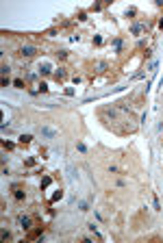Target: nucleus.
Here are the masks:
<instances>
[{
	"mask_svg": "<svg viewBox=\"0 0 163 243\" xmlns=\"http://www.w3.org/2000/svg\"><path fill=\"white\" fill-rule=\"evenodd\" d=\"M20 224H22V228H31V217H20Z\"/></svg>",
	"mask_w": 163,
	"mask_h": 243,
	"instance_id": "obj_3",
	"label": "nucleus"
},
{
	"mask_svg": "<svg viewBox=\"0 0 163 243\" xmlns=\"http://www.w3.org/2000/svg\"><path fill=\"white\" fill-rule=\"evenodd\" d=\"M20 141H22V143H28V141H31V137H28V135H22V137H20Z\"/></svg>",
	"mask_w": 163,
	"mask_h": 243,
	"instance_id": "obj_4",
	"label": "nucleus"
},
{
	"mask_svg": "<svg viewBox=\"0 0 163 243\" xmlns=\"http://www.w3.org/2000/svg\"><path fill=\"white\" fill-rule=\"evenodd\" d=\"M20 54H22V57H33V54H35V48L26 46V48H22V50H20Z\"/></svg>",
	"mask_w": 163,
	"mask_h": 243,
	"instance_id": "obj_2",
	"label": "nucleus"
},
{
	"mask_svg": "<svg viewBox=\"0 0 163 243\" xmlns=\"http://www.w3.org/2000/svg\"><path fill=\"white\" fill-rule=\"evenodd\" d=\"M37 130H39V135H44V137H50V139L57 137V130H52V128H48V126H39Z\"/></svg>",
	"mask_w": 163,
	"mask_h": 243,
	"instance_id": "obj_1",
	"label": "nucleus"
}]
</instances>
